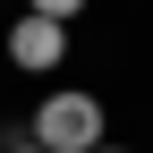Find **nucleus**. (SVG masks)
Instances as JSON below:
<instances>
[{
	"instance_id": "obj_4",
	"label": "nucleus",
	"mask_w": 153,
	"mask_h": 153,
	"mask_svg": "<svg viewBox=\"0 0 153 153\" xmlns=\"http://www.w3.org/2000/svg\"><path fill=\"white\" fill-rule=\"evenodd\" d=\"M0 153H43V145H34L26 128H0Z\"/></svg>"
},
{
	"instance_id": "obj_1",
	"label": "nucleus",
	"mask_w": 153,
	"mask_h": 153,
	"mask_svg": "<svg viewBox=\"0 0 153 153\" xmlns=\"http://www.w3.org/2000/svg\"><path fill=\"white\" fill-rule=\"evenodd\" d=\"M26 136L43 145V153H94L102 145V102H94V94H43V111H34L26 119Z\"/></svg>"
},
{
	"instance_id": "obj_3",
	"label": "nucleus",
	"mask_w": 153,
	"mask_h": 153,
	"mask_svg": "<svg viewBox=\"0 0 153 153\" xmlns=\"http://www.w3.org/2000/svg\"><path fill=\"white\" fill-rule=\"evenodd\" d=\"M26 9H34V17H60V26H68V17L85 9V0H26Z\"/></svg>"
},
{
	"instance_id": "obj_5",
	"label": "nucleus",
	"mask_w": 153,
	"mask_h": 153,
	"mask_svg": "<svg viewBox=\"0 0 153 153\" xmlns=\"http://www.w3.org/2000/svg\"><path fill=\"white\" fill-rule=\"evenodd\" d=\"M94 153H128V145H94Z\"/></svg>"
},
{
	"instance_id": "obj_2",
	"label": "nucleus",
	"mask_w": 153,
	"mask_h": 153,
	"mask_svg": "<svg viewBox=\"0 0 153 153\" xmlns=\"http://www.w3.org/2000/svg\"><path fill=\"white\" fill-rule=\"evenodd\" d=\"M60 51H68V26H60V17H17V26H9V60L17 68H34V76H43V68H60Z\"/></svg>"
}]
</instances>
